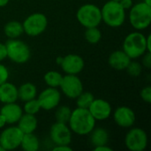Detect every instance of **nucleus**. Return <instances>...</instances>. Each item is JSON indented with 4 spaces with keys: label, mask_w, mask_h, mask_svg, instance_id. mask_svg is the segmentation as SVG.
Listing matches in <instances>:
<instances>
[{
    "label": "nucleus",
    "mask_w": 151,
    "mask_h": 151,
    "mask_svg": "<svg viewBox=\"0 0 151 151\" xmlns=\"http://www.w3.org/2000/svg\"><path fill=\"white\" fill-rule=\"evenodd\" d=\"M115 123L124 128L131 127L134 125L136 116L134 111L128 106H119L113 113Z\"/></svg>",
    "instance_id": "14"
},
{
    "label": "nucleus",
    "mask_w": 151,
    "mask_h": 151,
    "mask_svg": "<svg viewBox=\"0 0 151 151\" xmlns=\"http://www.w3.org/2000/svg\"><path fill=\"white\" fill-rule=\"evenodd\" d=\"M125 144L129 150L143 151L148 145V135L140 127L132 128L125 137Z\"/></svg>",
    "instance_id": "8"
},
{
    "label": "nucleus",
    "mask_w": 151,
    "mask_h": 151,
    "mask_svg": "<svg viewBox=\"0 0 151 151\" xmlns=\"http://www.w3.org/2000/svg\"><path fill=\"white\" fill-rule=\"evenodd\" d=\"M23 133L18 127H9L0 134V145L4 150H12L20 146Z\"/></svg>",
    "instance_id": "9"
},
{
    "label": "nucleus",
    "mask_w": 151,
    "mask_h": 151,
    "mask_svg": "<svg viewBox=\"0 0 151 151\" xmlns=\"http://www.w3.org/2000/svg\"><path fill=\"white\" fill-rule=\"evenodd\" d=\"M40 110H41V106L37 99L34 98V99L25 102V104L23 107V112L35 115L40 111Z\"/></svg>",
    "instance_id": "28"
},
{
    "label": "nucleus",
    "mask_w": 151,
    "mask_h": 151,
    "mask_svg": "<svg viewBox=\"0 0 151 151\" xmlns=\"http://www.w3.org/2000/svg\"><path fill=\"white\" fill-rule=\"evenodd\" d=\"M0 151H5L4 149H3V147H2L1 145H0Z\"/></svg>",
    "instance_id": "42"
},
{
    "label": "nucleus",
    "mask_w": 151,
    "mask_h": 151,
    "mask_svg": "<svg viewBox=\"0 0 151 151\" xmlns=\"http://www.w3.org/2000/svg\"><path fill=\"white\" fill-rule=\"evenodd\" d=\"M6 124H7V123H6V120H5L4 117L0 113V129L4 128V127H5Z\"/></svg>",
    "instance_id": "38"
},
{
    "label": "nucleus",
    "mask_w": 151,
    "mask_h": 151,
    "mask_svg": "<svg viewBox=\"0 0 151 151\" xmlns=\"http://www.w3.org/2000/svg\"><path fill=\"white\" fill-rule=\"evenodd\" d=\"M131 58L128 57V55L122 50H115L113 51L108 59L109 65L116 70L121 71L126 70L127 66L130 63Z\"/></svg>",
    "instance_id": "18"
},
{
    "label": "nucleus",
    "mask_w": 151,
    "mask_h": 151,
    "mask_svg": "<svg viewBox=\"0 0 151 151\" xmlns=\"http://www.w3.org/2000/svg\"><path fill=\"white\" fill-rule=\"evenodd\" d=\"M112 1H117V2H119L120 0H112Z\"/></svg>",
    "instance_id": "43"
},
{
    "label": "nucleus",
    "mask_w": 151,
    "mask_h": 151,
    "mask_svg": "<svg viewBox=\"0 0 151 151\" xmlns=\"http://www.w3.org/2000/svg\"><path fill=\"white\" fill-rule=\"evenodd\" d=\"M53 151H72L73 149L69 147V145H55L52 149Z\"/></svg>",
    "instance_id": "35"
},
{
    "label": "nucleus",
    "mask_w": 151,
    "mask_h": 151,
    "mask_svg": "<svg viewBox=\"0 0 151 151\" xmlns=\"http://www.w3.org/2000/svg\"><path fill=\"white\" fill-rule=\"evenodd\" d=\"M123 50L131 59H135L147 52L146 36L141 32L128 34L123 42Z\"/></svg>",
    "instance_id": "3"
},
{
    "label": "nucleus",
    "mask_w": 151,
    "mask_h": 151,
    "mask_svg": "<svg viewBox=\"0 0 151 151\" xmlns=\"http://www.w3.org/2000/svg\"><path fill=\"white\" fill-rule=\"evenodd\" d=\"M71 114H72V110L70 107L65 105H62L59 107L58 106L55 112V118L57 122L67 124L69 122Z\"/></svg>",
    "instance_id": "25"
},
{
    "label": "nucleus",
    "mask_w": 151,
    "mask_h": 151,
    "mask_svg": "<svg viewBox=\"0 0 151 151\" xmlns=\"http://www.w3.org/2000/svg\"><path fill=\"white\" fill-rule=\"evenodd\" d=\"M61 68L66 74H79L84 68L83 58L76 54H68L62 58Z\"/></svg>",
    "instance_id": "13"
},
{
    "label": "nucleus",
    "mask_w": 151,
    "mask_h": 151,
    "mask_svg": "<svg viewBox=\"0 0 151 151\" xmlns=\"http://www.w3.org/2000/svg\"><path fill=\"white\" fill-rule=\"evenodd\" d=\"M101 14L102 21L111 27H121L126 20V10L117 1L106 2L101 9Z\"/></svg>",
    "instance_id": "2"
},
{
    "label": "nucleus",
    "mask_w": 151,
    "mask_h": 151,
    "mask_svg": "<svg viewBox=\"0 0 151 151\" xmlns=\"http://www.w3.org/2000/svg\"><path fill=\"white\" fill-rule=\"evenodd\" d=\"M90 142L94 147L105 145L109 142V133L103 127L94 128L90 133Z\"/></svg>",
    "instance_id": "20"
},
{
    "label": "nucleus",
    "mask_w": 151,
    "mask_h": 151,
    "mask_svg": "<svg viewBox=\"0 0 151 151\" xmlns=\"http://www.w3.org/2000/svg\"><path fill=\"white\" fill-rule=\"evenodd\" d=\"M59 88L63 94L71 99L76 98L83 91L82 81L75 74H66L63 76Z\"/></svg>",
    "instance_id": "10"
},
{
    "label": "nucleus",
    "mask_w": 151,
    "mask_h": 151,
    "mask_svg": "<svg viewBox=\"0 0 151 151\" xmlns=\"http://www.w3.org/2000/svg\"><path fill=\"white\" fill-rule=\"evenodd\" d=\"M43 79H44V82L47 84L48 87L58 88L61 84L63 75L58 71H49L45 73Z\"/></svg>",
    "instance_id": "24"
},
{
    "label": "nucleus",
    "mask_w": 151,
    "mask_h": 151,
    "mask_svg": "<svg viewBox=\"0 0 151 151\" xmlns=\"http://www.w3.org/2000/svg\"><path fill=\"white\" fill-rule=\"evenodd\" d=\"M142 56V66H144L147 69H150L151 67V52L147 51Z\"/></svg>",
    "instance_id": "32"
},
{
    "label": "nucleus",
    "mask_w": 151,
    "mask_h": 151,
    "mask_svg": "<svg viewBox=\"0 0 151 151\" xmlns=\"http://www.w3.org/2000/svg\"><path fill=\"white\" fill-rule=\"evenodd\" d=\"M17 124V127L21 130L23 134H29L34 133L36 130L38 126V120L35 115L23 113Z\"/></svg>",
    "instance_id": "19"
},
{
    "label": "nucleus",
    "mask_w": 151,
    "mask_h": 151,
    "mask_svg": "<svg viewBox=\"0 0 151 151\" xmlns=\"http://www.w3.org/2000/svg\"><path fill=\"white\" fill-rule=\"evenodd\" d=\"M8 79H9V71L6 68V66L1 64L0 62V85L7 81Z\"/></svg>",
    "instance_id": "31"
},
{
    "label": "nucleus",
    "mask_w": 151,
    "mask_h": 151,
    "mask_svg": "<svg viewBox=\"0 0 151 151\" xmlns=\"http://www.w3.org/2000/svg\"><path fill=\"white\" fill-rule=\"evenodd\" d=\"M76 18L79 23L86 28L98 27L102 22L101 9L94 4H83L78 9Z\"/></svg>",
    "instance_id": "5"
},
{
    "label": "nucleus",
    "mask_w": 151,
    "mask_h": 151,
    "mask_svg": "<svg viewBox=\"0 0 151 151\" xmlns=\"http://www.w3.org/2000/svg\"><path fill=\"white\" fill-rule=\"evenodd\" d=\"M61 61H62V58H57V63H58V64L60 65V64H61Z\"/></svg>",
    "instance_id": "41"
},
{
    "label": "nucleus",
    "mask_w": 151,
    "mask_h": 151,
    "mask_svg": "<svg viewBox=\"0 0 151 151\" xmlns=\"http://www.w3.org/2000/svg\"><path fill=\"white\" fill-rule=\"evenodd\" d=\"M38 102L41 109L50 111L58 106L61 100V94L57 88H47L43 89L38 96Z\"/></svg>",
    "instance_id": "12"
},
{
    "label": "nucleus",
    "mask_w": 151,
    "mask_h": 151,
    "mask_svg": "<svg viewBox=\"0 0 151 151\" xmlns=\"http://www.w3.org/2000/svg\"><path fill=\"white\" fill-rule=\"evenodd\" d=\"M4 33L9 39L19 38L24 33L22 23L17 20H12L7 22L4 27Z\"/></svg>",
    "instance_id": "22"
},
{
    "label": "nucleus",
    "mask_w": 151,
    "mask_h": 151,
    "mask_svg": "<svg viewBox=\"0 0 151 151\" xmlns=\"http://www.w3.org/2000/svg\"><path fill=\"white\" fill-rule=\"evenodd\" d=\"M19 99L18 88L8 81L0 85V102L2 104L15 103Z\"/></svg>",
    "instance_id": "17"
},
{
    "label": "nucleus",
    "mask_w": 151,
    "mask_h": 151,
    "mask_svg": "<svg viewBox=\"0 0 151 151\" xmlns=\"http://www.w3.org/2000/svg\"><path fill=\"white\" fill-rule=\"evenodd\" d=\"M85 39L88 42L91 44H96L100 42L102 38V33L97 27H88L84 34Z\"/></svg>",
    "instance_id": "26"
},
{
    "label": "nucleus",
    "mask_w": 151,
    "mask_h": 151,
    "mask_svg": "<svg viewBox=\"0 0 151 151\" xmlns=\"http://www.w3.org/2000/svg\"><path fill=\"white\" fill-rule=\"evenodd\" d=\"M18 96L21 101L27 102L36 97L37 88L35 85L31 82L23 83L19 86V88H18Z\"/></svg>",
    "instance_id": "21"
},
{
    "label": "nucleus",
    "mask_w": 151,
    "mask_h": 151,
    "mask_svg": "<svg viewBox=\"0 0 151 151\" xmlns=\"http://www.w3.org/2000/svg\"><path fill=\"white\" fill-rule=\"evenodd\" d=\"M94 150L96 151H112L113 150L109 147L107 144L105 145H102V146H97V147H94Z\"/></svg>",
    "instance_id": "36"
},
{
    "label": "nucleus",
    "mask_w": 151,
    "mask_h": 151,
    "mask_svg": "<svg viewBox=\"0 0 151 151\" xmlns=\"http://www.w3.org/2000/svg\"><path fill=\"white\" fill-rule=\"evenodd\" d=\"M10 0H0V7H4L9 4Z\"/></svg>",
    "instance_id": "39"
},
{
    "label": "nucleus",
    "mask_w": 151,
    "mask_h": 151,
    "mask_svg": "<svg viewBox=\"0 0 151 151\" xmlns=\"http://www.w3.org/2000/svg\"><path fill=\"white\" fill-rule=\"evenodd\" d=\"M119 4L124 8V10H130L131 7L134 5L133 0H120Z\"/></svg>",
    "instance_id": "34"
},
{
    "label": "nucleus",
    "mask_w": 151,
    "mask_h": 151,
    "mask_svg": "<svg viewBox=\"0 0 151 151\" xmlns=\"http://www.w3.org/2000/svg\"><path fill=\"white\" fill-rule=\"evenodd\" d=\"M129 20L136 30H144L151 23V6L144 2L134 4L129 12Z\"/></svg>",
    "instance_id": "4"
},
{
    "label": "nucleus",
    "mask_w": 151,
    "mask_h": 151,
    "mask_svg": "<svg viewBox=\"0 0 151 151\" xmlns=\"http://www.w3.org/2000/svg\"><path fill=\"white\" fill-rule=\"evenodd\" d=\"M0 113L4 117L7 124L14 125L17 124L19 119L22 116L23 109L16 102L4 104V105L1 107Z\"/></svg>",
    "instance_id": "16"
},
{
    "label": "nucleus",
    "mask_w": 151,
    "mask_h": 151,
    "mask_svg": "<svg viewBox=\"0 0 151 151\" xmlns=\"http://www.w3.org/2000/svg\"><path fill=\"white\" fill-rule=\"evenodd\" d=\"M7 58L17 64H24L27 62L31 57L29 46L23 41L17 39H9L6 43Z\"/></svg>",
    "instance_id": "6"
},
{
    "label": "nucleus",
    "mask_w": 151,
    "mask_h": 151,
    "mask_svg": "<svg viewBox=\"0 0 151 151\" xmlns=\"http://www.w3.org/2000/svg\"><path fill=\"white\" fill-rule=\"evenodd\" d=\"M141 97L142 99L146 102L147 104H150L151 103V87L150 86H147L145 88H143L141 91Z\"/></svg>",
    "instance_id": "30"
},
{
    "label": "nucleus",
    "mask_w": 151,
    "mask_h": 151,
    "mask_svg": "<svg viewBox=\"0 0 151 151\" xmlns=\"http://www.w3.org/2000/svg\"><path fill=\"white\" fill-rule=\"evenodd\" d=\"M72 131L64 123H54L50 130V137L55 145H69L72 142Z\"/></svg>",
    "instance_id": "11"
},
{
    "label": "nucleus",
    "mask_w": 151,
    "mask_h": 151,
    "mask_svg": "<svg viewBox=\"0 0 151 151\" xmlns=\"http://www.w3.org/2000/svg\"><path fill=\"white\" fill-rule=\"evenodd\" d=\"M88 110L96 120L107 119L112 111L111 105L109 102L101 98H95Z\"/></svg>",
    "instance_id": "15"
},
{
    "label": "nucleus",
    "mask_w": 151,
    "mask_h": 151,
    "mask_svg": "<svg viewBox=\"0 0 151 151\" xmlns=\"http://www.w3.org/2000/svg\"><path fill=\"white\" fill-rule=\"evenodd\" d=\"M24 33L29 36H37L42 34L48 26V19L45 14L35 12L28 15L22 23Z\"/></svg>",
    "instance_id": "7"
},
{
    "label": "nucleus",
    "mask_w": 151,
    "mask_h": 151,
    "mask_svg": "<svg viewBox=\"0 0 151 151\" xmlns=\"http://www.w3.org/2000/svg\"><path fill=\"white\" fill-rule=\"evenodd\" d=\"M7 58V50L5 43L0 42V62L4 61Z\"/></svg>",
    "instance_id": "33"
},
{
    "label": "nucleus",
    "mask_w": 151,
    "mask_h": 151,
    "mask_svg": "<svg viewBox=\"0 0 151 151\" xmlns=\"http://www.w3.org/2000/svg\"><path fill=\"white\" fill-rule=\"evenodd\" d=\"M143 2H144L146 4H148V5L151 6V0H143Z\"/></svg>",
    "instance_id": "40"
},
{
    "label": "nucleus",
    "mask_w": 151,
    "mask_h": 151,
    "mask_svg": "<svg viewBox=\"0 0 151 151\" xmlns=\"http://www.w3.org/2000/svg\"><path fill=\"white\" fill-rule=\"evenodd\" d=\"M39 146H40L39 139L34 133L23 134L19 146L22 148V150L26 151H36L39 149Z\"/></svg>",
    "instance_id": "23"
},
{
    "label": "nucleus",
    "mask_w": 151,
    "mask_h": 151,
    "mask_svg": "<svg viewBox=\"0 0 151 151\" xmlns=\"http://www.w3.org/2000/svg\"><path fill=\"white\" fill-rule=\"evenodd\" d=\"M127 73L131 76L137 77L140 76L142 72V65L137 61H130L128 65L126 68Z\"/></svg>",
    "instance_id": "29"
},
{
    "label": "nucleus",
    "mask_w": 151,
    "mask_h": 151,
    "mask_svg": "<svg viewBox=\"0 0 151 151\" xmlns=\"http://www.w3.org/2000/svg\"><path fill=\"white\" fill-rule=\"evenodd\" d=\"M68 124L73 133L79 135H87L95 128L96 119L88 109L77 107L72 111Z\"/></svg>",
    "instance_id": "1"
},
{
    "label": "nucleus",
    "mask_w": 151,
    "mask_h": 151,
    "mask_svg": "<svg viewBox=\"0 0 151 151\" xmlns=\"http://www.w3.org/2000/svg\"><path fill=\"white\" fill-rule=\"evenodd\" d=\"M76 104L79 108L88 109L90 104L95 99V96L90 92H84L82 91L77 97H76Z\"/></svg>",
    "instance_id": "27"
},
{
    "label": "nucleus",
    "mask_w": 151,
    "mask_h": 151,
    "mask_svg": "<svg viewBox=\"0 0 151 151\" xmlns=\"http://www.w3.org/2000/svg\"><path fill=\"white\" fill-rule=\"evenodd\" d=\"M151 35H149L146 36V47H147V51L151 52Z\"/></svg>",
    "instance_id": "37"
}]
</instances>
